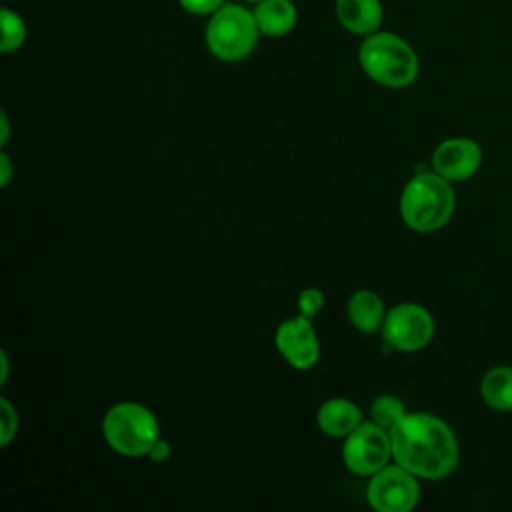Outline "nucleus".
Returning <instances> with one entry per match:
<instances>
[{
    "label": "nucleus",
    "mask_w": 512,
    "mask_h": 512,
    "mask_svg": "<svg viewBox=\"0 0 512 512\" xmlns=\"http://www.w3.org/2000/svg\"><path fill=\"white\" fill-rule=\"evenodd\" d=\"M334 14L340 26L356 36L374 34L384 22V6L380 0H336Z\"/></svg>",
    "instance_id": "11"
},
{
    "label": "nucleus",
    "mask_w": 512,
    "mask_h": 512,
    "mask_svg": "<svg viewBox=\"0 0 512 512\" xmlns=\"http://www.w3.org/2000/svg\"><path fill=\"white\" fill-rule=\"evenodd\" d=\"M170 454H172L170 444H168L166 440L158 438V442H156V444L152 446V450L148 452V458H150L152 462H156V464H162V462H166V460L170 458Z\"/></svg>",
    "instance_id": "21"
},
{
    "label": "nucleus",
    "mask_w": 512,
    "mask_h": 512,
    "mask_svg": "<svg viewBox=\"0 0 512 512\" xmlns=\"http://www.w3.org/2000/svg\"><path fill=\"white\" fill-rule=\"evenodd\" d=\"M480 396L482 400L498 410L510 412L512 410V366H494L490 368L480 382Z\"/></svg>",
    "instance_id": "15"
},
{
    "label": "nucleus",
    "mask_w": 512,
    "mask_h": 512,
    "mask_svg": "<svg viewBox=\"0 0 512 512\" xmlns=\"http://www.w3.org/2000/svg\"><path fill=\"white\" fill-rule=\"evenodd\" d=\"M0 122H2V136H0V142L6 144L8 142V134H10V124H8V116L6 112L0 114Z\"/></svg>",
    "instance_id": "23"
},
{
    "label": "nucleus",
    "mask_w": 512,
    "mask_h": 512,
    "mask_svg": "<svg viewBox=\"0 0 512 512\" xmlns=\"http://www.w3.org/2000/svg\"><path fill=\"white\" fill-rule=\"evenodd\" d=\"M12 160L6 152H0V186H8L12 178Z\"/></svg>",
    "instance_id": "22"
},
{
    "label": "nucleus",
    "mask_w": 512,
    "mask_h": 512,
    "mask_svg": "<svg viewBox=\"0 0 512 512\" xmlns=\"http://www.w3.org/2000/svg\"><path fill=\"white\" fill-rule=\"evenodd\" d=\"M226 0H178L180 8L192 16H210L214 14Z\"/></svg>",
    "instance_id": "20"
},
{
    "label": "nucleus",
    "mask_w": 512,
    "mask_h": 512,
    "mask_svg": "<svg viewBox=\"0 0 512 512\" xmlns=\"http://www.w3.org/2000/svg\"><path fill=\"white\" fill-rule=\"evenodd\" d=\"M0 26H2L0 52L10 54V52H16L18 48H22V44L26 40V34H28L24 18L16 10L4 6L0 10Z\"/></svg>",
    "instance_id": "16"
},
{
    "label": "nucleus",
    "mask_w": 512,
    "mask_h": 512,
    "mask_svg": "<svg viewBox=\"0 0 512 512\" xmlns=\"http://www.w3.org/2000/svg\"><path fill=\"white\" fill-rule=\"evenodd\" d=\"M370 414H372V422H376L378 426H382L390 432L406 416V408L400 398H396L392 394H384L372 402Z\"/></svg>",
    "instance_id": "17"
},
{
    "label": "nucleus",
    "mask_w": 512,
    "mask_h": 512,
    "mask_svg": "<svg viewBox=\"0 0 512 512\" xmlns=\"http://www.w3.org/2000/svg\"><path fill=\"white\" fill-rule=\"evenodd\" d=\"M260 38L254 12L242 4L224 2L208 16L204 40L210 54L222 62H240L248 58Z\"/></svg>",
    "instance_id": "4"
},
{
    "label": "nucleus",
    "mask_w": 512,
    "mask_h": 512,
    "mask_svg": "<svg viewBox=\"0 0 512 512\" xmlns=\"http://www.w3.org/2000/svg\"><path fill=\"white\" fill-rule=\"evenodd\" d=\"M102 432L108 446L122 456H148L160 438L156 416L142 404H114L102 422Z\"/></svg>",
    "instance_id": "5"
},
{
    "label": "nucleus",
    "mask_w": 512,
    "mask_h": 512,
    "mask_svg": "<svg viewBox=\"0 0 512 512\" xmlns=\"http://www.w3.org/2000/svg\"><path fill=\"white\" fill-rule=\"evenodd\" d=\"M324 308V294L318 288H306L298 294V312L306 318H314Z\"/></svg>",
    "instance_id": "19"
},
{
    "label": "nucleus",
    "mask_w": 512,
    "mask_h": 512,
    "mask_svg": "<svg viewBox=\"0 0 512 512\" xmlns=\"http://www.w3.org/2000/svg\"><path fill=\"white\" fill-rule=\"evenodd\" d=\"M418 476L400 464L384 466L372 474L366 498L378 512H408L418 504L420 486Z\"/></svg>",
    "instance_id": "8"
},
{
    "label": "nucleus",
    "mask_w": 512,
    "mask_h": 512,
    "mask_svg": "<svg viewBox=\"0 0 512 512\" xmlns=\"http://www.w3.org/2000/svg\"><path fill=\"white\" fill-rule=\"evenodd\" d=\"M358 62L370 80L386 88H406L420 72L416 50L408 40L388 30L364 36L358 48Z\"/></svg>",
    "instance_id": "2"
},
{
    "label": "nucleus",
    "mask_w": 512,
    "mask_h": 512,
    "mask_svg": "<svg viewBox=\"0 0 512 512\" xmlns=\"http://www.w3.org/2000/svg\"><path fill=\"white\" fill-rule=\"evenodd\" d=\"M482 164V150L472 138L442 140L432 152V168L448 182H462L472 178Z\"/></svg>",
    "instance_id": "10"
},
{
    "label": "nucleus",
    "mask_w": 512,
    "mask_h": 512,
    "mask_svg": "<svg viewBox=\"0 0 512 512\" xmlns=\"http://www.w3.org/2000/svg\"><path fill=\"white\" fill-rule=\"evenodd\" d=\"M454 208L452 182L436 172H416L400 196V216L416 232L440 230L452 218Z\"/></svg>",
    "instance_id": "3"
},
{
    "label": "nucleus",
    "mask_w": 512,
    "mask_h": 512,
    "mask_svg": "<svg viewBox=\"0 0 512 512\" xmlns=\"http://www.w3.org/2000/svg\"><path fill=\"white\" fill-rule=\"evenodd\" d=\"M274 340L282 358L298 370L312 368L320 358V344L316 338V330L310 318L302 314L296 318L284 320L278 326Z\"/></svg>",
    "instance_id": "9"
},
{
    "label": "nucleus",
    "mask_w": 512,
    "mask_h": 512,
    "mask_svg": "<svg viewBox=\"0 0 512 512\" xmlns=\"http://www.w3.org/2000/svg\"><path fill=\"white\" fill-rule=\"evenodd\" d=\"M0 360H2V374H0V382H6V376H8V356H6V352H0Z\"/></svg>",
    "instance_id": "24"
},
{
    "label": "nucleus",
    "mask_w": 512,
    "mask_h": 512,
    "mask_svg": "<svg viewBox=\"0 0 512 512\" xmlns=\"http://www.w3.org/2000/svg\"><path fill=\"white\" fill-rule=\"evenodd\" d=\"M346 312H348L350 324L364 334H374L376 330H380L386 318L384 302L372 290L354 292L348 300Z\"/></svg>",
    "instance_id": "14"
},
{
    "label": "nucleus",
    "mask_w": 512,
    "mask_h": 512,
    "mask_svg": "<svg viewBox=\"0 0 512 512\" xmlns=\"http://www.w3.org/2000/svg\"><path fill=\"white\" fill-rule=\"evenodd\" d=\"M252 12L262 36H286L298 22V10L292 0H260Z\"/></svg>",
    "instance_id": "13"
},
{
    "label": "nucleus",
    "mask_w": 512,
    "mask_h": 512,
    "mask_svg": "<svg viewBox=\"0 0 512 512\" xmlns=\"http://www.w3.org/2000/svg\"><path fill=\"white\" fill-rule=\"evenodd\" d=\"M316 422L326 436L346 438L362 424V410L352 400L330 398L318 408Z\"/></svg>",
    "instance_id": "12"
},
{
    "label": "nucleus",
    "mask_w": 512,
    "mask_h": 512,
    "mask_svg": "<svg viewBox=\"0 0 512 512\" xmlns=\"http://www.w3.org/2000/svg\"><path fill=\"white\" fill-rule=\"evenodd\" d=\"M386 344L400 352H416L424 348L434 336L432 314L414 302H404L386 312L382 324Z\"/></svg>",
    "instance_id": "7"
},
{
    "label": "nucleus",
    "mask_w": 512,
    "mask_h": 512,
    "mask_svg": "<svg viewBox=\"0 0 512 512\" xmlns=\"http://www.w3.org/2000/svg\"><path fill=\"white\" fill-rule=\"evenodd\" d=\"M18 432V412L8 398H0V446H8Z\"/></svg>",
    "instance_id": "18"
},
{
    "label": "nucleus",
    "mask_w": 512,
    "mask_h": 512,
    "mask_svg": "<svg viewBox=\"0 0 512 512\" xmlns=\"http://www.w3.org/2000/svg\"><path fill=\"white\" fill-rule=\"evenodd\" d=\"M392 458L418 478L438 480L458 464V440L452 428L428 412H406L390 430Z\"/></svg>",
    "instance_id": "1"
},
{
    "label": "nucleus",
    "mask_w": 512,
    "mask_h": 512,
    "mask_svg": "<svg viewBox=\"0 0 512 512\" xmlns=\"http://www.w3.org/2000/svg\"><path fill=\"white\" fill-rule=\"evenodd\" d=\"M342 458L346 468L358 476L376 474L392 458L390 432L376 422H362L346 436Z\"/></svg>",
    "instance_id": "6"
},
{
    "label": "nucleus",
    "mask_w": 512,
    "mask_h": 512,
    "mask_svg": "<svg viewBox=\"0 0 512 512\" xmlns=\"http://www.w3.org/2000/svg\"><path fill=\"white\" fill-rule=\"evenodd\" d=\"M244 2H252V4H256V2H260V0H244Z\"/></svg>",
    "instance_id": "25"
}]
</instances>
